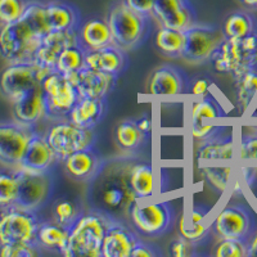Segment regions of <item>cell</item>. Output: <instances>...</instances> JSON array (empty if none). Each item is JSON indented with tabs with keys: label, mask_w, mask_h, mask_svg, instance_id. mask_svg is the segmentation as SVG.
<instances>
[{
	"label": "cell",
	"mask_w": 257,
	"mask_h": 257,
	"mask_svg": "<svg viewBox=\"0 0 257 257\" xmlns=\"http://www.w3.org/2000/svg\"><path fill=\"white\" fill-rule=\"evenodd\" d=\"M247 257H257V233H253V235L248 239Z\"/></svg>",
	"instance_id": "obj_49"
},
{
	"label": "cell",
	"mask_w": 257,
	"mask_h": 257,
	"mask_svg": "<svg viewBox=\"0 0 257 257\" xmlns=\"http://www.w3.org/2000/svg\"><path fill=\"white\" fill-rule=\"evenodd\" d=\"M203 174H205L207 181L216 188L220 192H225L229 185L231 176V167L229 166H206L203 167Z\"/></svg>",
	"instance_id": "obj_41"
},
{
	"label": "cell",
	"mask_w": 257,
	"mask_h": 257,
	"mask_svg": "<svg viewBox=\"0 0 257 257\" xmlns=\"http://www.w3.org/2000/svg\"><path fill=\"white\" fill-rule=\"evenodd\" d=\"M39 245L36 243H8L0 244V256L2 257H34L39 256Z\"/></svg>",
	"instance_id": "obj_42"
},
{
	"label": "cell",
	"mask_w": 257,
	"mask_h": 257,
	"mask_svg": "<svg viewBox=\"0 0 257 257\" xmlns=\"http://www.w3.org/2000/svg\"><path fill=\"white\" fill-rule=\"evenodd\" d=\"M41 88L45 96L47 116L53 118L68 117V113L79 99V94L68 77L53 71L43 80Z\"/></svg>",
	"instance_id": "obj_10"
},
{
	"label": "cell",
	"mask_w": 257,
	"mask_h": 257,
	"mask_svg": "<svg viewBox=\"0 0 257 257\" xmlns=\"http://www.w3.org/2000/svg\"><path fill=\"white\" fill-rule=\"evenodd\" d=\"M105 105L103 99L94 98H81L79 96L76 104L68 113V120L73 125L82 128H93L102 120Z\"/></svg>",
	"instance_id": "obj_27"
},
{
	"label": "cell",
	"mask_w": 257,
	"mask_h": 257,
	"mask_svg": "<svg viewBox=\"0 0 257 257\" xmlns=\"http://www.w3.org/2000/svg\"><path fill=\"white\" fill-rule=\"evenodd\" d=\"M29 2L27 0H0V24H13L21 20L26 11Z\"/></svg>",
	"instance_id": "obj_38"
},
{
	"label": "cell",
	"mask_w": 257,
	"mask_h": 257,
	"mask_svg": "<svg viewBox=\"0 0 257 257\" xmlns=\"http://www.w3.org/2000/svg\"><path fill=\"white\" fill-rule=\"evenodd\" d=\"M133 226L146 237L156 238L170 231L175 222V211L166 201L137 199L128 211Z\"/></svg>",
	"instance_id": "obj_6"
},
{
	"label": "cell",
	"mask_w": 257,
	"mask_h": 257,
	"mask_svg": "<svg viewBox=\"0 0 257 257\" xmlns=\"http://www.w3.org/2000/svg\"><path fill=\"white\" fill-rule=\"evenodd\" d=\"M146 134L138 127L137 121L126 120L118 123L116 128V141L117 144L123 151H134L141 146Z\"/></svg>",
	"instance_id": "obj_35"
},
{
	"label": "cell",
	"mask_w": 257,
	"mask_h": 257,
	"mask_svg": "<svg viewBox=\"0 0 257 257\" xmlns=\"http://www.w3.org/2000/svg\"><path fill=\"white\" fill-rule=\"evenodd\" d=\"M184 45V31L181 30L161 27L156 35V47L162 54L171 58L181 56Z\"/></svg>",
	"instance_id": "obj_33"
},
{
	"label": "cell",
	"mask_w": 257,
	"mask_h": 257,
	"mask_svg": "<svg viewBox=\"0 0 257 257\" xmlns=\"http://www.w3.org/2000/svg\"><path fill=\"white\" fill-rule=\"evenodd\" d=\"M211 226L205 221L197 222V224H189L185 220V215L183 213L179 220V231L183 238L192 243H197L206 238V234L210 231Z\"/></svg>",
	"instance_id": "obj_39"
},
{
	"label": "cell",
	"mask_w": 257,
	"mask_h": 257,
	"mask_svg": "<svg viewBox=\"0 0 257 257\" xmlns=\"http://www.w3.org/2000/svg\"><path fill=\"white\" fill-rule=\"evenodd\" d=\"M85 63L88 67L94 70L117 76L125 67L126 57L121 48L112 44L102 49L86 52Z\"/></svg>",
	"instance_id": "obj_25"
},
{
	"label": "cell",
	"mask_w": 257,
	"mask_h": 257,
	"mask_svg": "<svg viewBox=\"0 0 257 257\" xmlns=\"http://www.w3.org/2000/svg\"><path fill=\"white\" fill-rule=\"evenodd\" d=\"M57 160L58 157L48 143L47 138L34 133L20 166L34 171H47Z\"/></svg>",
	"instance_id": "obj_24"
},
{
	"label": "cell",
	"mask_w": 257,
	"mask_h": 257,
	"mask_svg": "<svg viewBox=\"0 0 257 257\" xmlns=\"http://www.w3.org/2000/svg\"><path fill=\"white\" fill-rule=\"evenodd\" d=\"M113 217L100 211H89L73 224L70 230L64 257H102L103 238Z\"/></svg>",
	"instance_id": "obj_2"
},
{
	"label": "cell",
	"mask_w": 257,
	"mask_h": 257,
	"mask_svg": "<svg viewBox=\"0 0 257 257\" xmlns=\"http://www.w3.org/2000/svg\"><path fill=\"white\" fill-rule=\"evenodd\" d=\"M185 80L178 68L165 64L161 66L148 81V93L153 96H171L180 95L184 93Z\"/></svg>",
	"instance_id": "obj_22"
},
{
	"label": "cell",
	"mask_w": 257,
	"mask_h": 257,
	"mask_svg": "<svg viewBox=\"0 0 257 257\" xmlns=\"http://www.w3.org/2000/svg\"><path fill=\"white\" fill-rule=\"evenodd\" d=\"M76 45H80L79 30L50 31L41 40L34 62L40 67L53 72L56 71V64L61 53L67 48L76 47Z\"/></svg>",
	"instance_id": "obj_16"
},
{
	"label": "cell",
	"mask_w": 257,
	"mask_h": 257,
	"mask_svg": "<svg viewBox=\"0 0 257 257\" xmlns=\"http://www.w3.org/2000/svg\"><path fill=\"white\" fill-rule=\"evenodd\" d=\"M248 242L242 239H220L215 247L216 257H247Z\"/></svg>",
	"instance_id": "obj_40"
},
{
	"label": "cell",
	"mask_w": 257,
	"mask_h": 257,
	"mask_svg": "<svg viewBox=\"0 0 257 257\" xmlns=\"http://www.w3.org/2000/svg\"><path fill=\"white\" fill-rule=\"evenodd\" d=\"M139 240L137 234L117 219H112L102 243V257H130Z\"/></svg>",
	"instance_id": "obj_19"
},
{
	"label": "cell",
	"mask_w": 257,
	"mask_h": 257,
	"mask_svg": "<svg viewBox=\"0 0 257 257\" xmlns=\"http://www.w3.org/2000/svg\"><path fill=\"white\" fill-rule=\"evenodd\" d=\"M125 2L135 11L146 16H149L152 13L153 6L156 3V0H125Z\"/></svg>",
	"instance_id": "obj_46"
},
{
	"label": "cell",
	"mask_w": 257,
	"mask_h": 257,
	"mask_svg": "<svg viewBox=\"0 0 257 257\" xmlns=\"http://www.w3.org/2000/svg\"><path fill=\"white\" fill-rule=\"evenodd\" d=\"M239 160L257 162V134L242 135L239 142Z\"/></svg>",
	"instance_id": "obj_43"
},
{
	"label": "cell",
	"mask_w": 257,
	"mask_h": 257,
	"mask_svg": "<svg viewBox=\"0 0 257 257\" xmlns=\"http://www.w3.org/2000/svg\"><path fill=\"white\" fill-rule=\"evenodd\" d=\"M225 116L221 104L213 96L205 95L196 98L192 105V135L197 142H203L222 130V126L207 123V121H216Z\"/></svg>",
	"instance_id": "obj_14"
},
{
	"label": "cell",
	"mask_w": 257,
	"mask_h": 257,
	"mask_svg": "<svg viewBox=\"0 0 257 257\" xmlns=\"http://www.w3.org/2000/svg\"><path fill=\"white\" fill-rule=\"evenodd\" d=\"M128 183L138 199L152 198L155 190L152 166L149 164L133 165L128 169Z\"/></svg>",
	"instance_id": "obj_30"
},
{
	"label": "cell",
	"mask_w": 257,
	"mask_h": 257,
	"mask_svg": "<svg viewBox=\"0 0 257 257\" xmlns=\"http://www.w3.org/2000/svg\"><path fill=\"white\" fill-rule=\"evenodd\" d=\"M240 3L249 7V8H257V0H240Z\"/></svg>",
	"instance_id": "obj_51"
},
{
	"label": "cell",
	"mask_w": 257,
	"mask_h": 257,
	"mask_svg": "<svg viewBox=\"0 0 257 257\" xmlns=\"http://www.w3.org/2000/svg\"><path fill=\"white\" fill-rule=\"evenodd\" d=\"M80 45L86 52L98 50L113 44V38L107 21L91 18L79 29Z\"/></svg>",
	"instance_id": "obj_26"
},
{
	"label": "cell",
	"mask_w": 257,
	"mask_h": 257,
	"mask_svg": "<svg viewBox=\"0 0 257 257\" xmlns=\"http://www.w3.org/2000/svg\"><path fill=\"white\" fill-rule=\"evenodd\" d=\"M70 230V228H66L54 220L40 222L36 233V244L50 251H57L63 256L64 251L67 248Z\"/></svg>",
	"instance_id": "obj_28"
},
{
	"label": "cell",
	"mask_w": 257,
	"mask_h": 257,
	"mask_svg": "<svg viewBox=\"0 0 257 257\" xmlns=\"http://www.w3.org/2000/svg\"><path fill=\"white\" fill-rule=\"evenodd\" d=\"M34 132L24 123L0 125V162L9 166H20L25 151Z\"/></svg>",
	"instance_id": "obj_15"
},
{
	"label": "cell",
	"mask_w": 257,
	"mask_h": 257,
	"mask_svg": "<svg viewBox=\"0 0 257 257\" xmlns=\"http://www.w3.org/2000/svg\"><path fill=\"white\" fill-rule=\"evenodd\" d=\"M210 61L217 72L233 77L257 67V32L243 39L224 38Z\"/></svg>",
	"instance_id": "obj_4"
},
{
	"label": "cell",
	"mask_w": 257,
	"mask_h": 257,
	"mask_svg": "<svg viewBox=\"0 0 257 257\" xmlns=\"http://www.w3.org/2000/svg\"><path fill=\"white\" fill-rule=\"evenodd\" d=\"M81 216V210L70 199H59L53 207V220L66 228H72L73 224Z\"/></svg>",
	"instance_id": "obj_36"
},
{
	"label": "cell",
	"mask_w": 257,
	"mask_h": 257,
	"mask_svg": "<svg viewBox=\"0 0 257 257\" xmlns=\"http://www.w3.org/2000/svg\"><path fill=\"white\" fill-rule=\"evenodd\" d=\"M211 229L219 239H242L248 242L254 233V219L251 211L244 206H226L217 213Z\"/></svg>",
	"instance_id": "obj_11"
},
{
	"label": "cell",
	"mask_w": 257,
	"mask_h": 257,
	"mask_svg": "<svg viewBox=\"0 0 257 257\" xmlns=\"http://www.w3.org/2000/svg\"><path fill=\"white\" fill-rule=\"evenodd\" d=\"M211 86V82L207 79H197L190 86V94L196 98H202L207 95V91Z\"/></svg>",
	"instance_id": "obj_47"
},
{
	"label": "cell",
	"mask_w": 257,
	"mask_h": 257,
	"mask_svg": "<svg viewBox=\"0 0 257 257\" xmlns=\"http://www.w3.org/2000/svg\"><path fill=\"white\" fill-rule=\"evenodd\" d=\"M52 71L40 67L35 62L11 63L0 75V90L11 102L26 94L38 85Z\"/></svg>",
	"instance_id": "obj_8"
},
{
	"label": "cell",
	"mask_w": 257,
	"mask_h": 257,
	"mask_svg": "<svg viewBox=\"0 0 257 257\" xmlns=\"http://www.w3.org/2000/svg\"><path fill=\"white\" fill-rule=\"evenodd\" d=\"M137 125H138V127L141 128L142 133L146 135L149 134V133H151V130H152V120H151V118L147 116L142 117L141 120H138Z\"/></svg>",
	"instance_id": "obj_48"
},
{
	"label": "cell",
	"mask_w": 257,
	"mask_h": 257,
	"mask_svg": "<svg viewBox=\"0 0 257 257\" xmlns=\"http://www.w3.org/2000/svg\"><path fill=\"white\" fill-rule=\"evenodd\" d=\"M198 161H231L235 156V141L231 133H225V127L203 142H199L196 151Z\"/></svg>",
	"instance_id": "obj_23"
},
{
	"label": "cell",
	"mask_w": 257,
	"mask_h": 257,
	"mask_svg": "<svg viewBox=\"0 0 257 257\" xmlns=\"http://www.w3.org/2000/svg\"><path fill=\"white\" fill-rule=\"evenodd\" d=\"M40 220L35 211L13 205L0 212V244L8 243H36Z\"/></svg>",
	"instance_id": "obj_7"
},
{
	"label": "cell",
	"mask_w": 257,
	"mask_h": 257,
	"mask_svg": "<svg viewBox=\"0 0 257 257\" xmlns=\"http://www.w3.org/2000/svg\"><path fill=\"white\" fill-rule=\"evenodd\" d=\"M193 243L187 240L185 238H183L180 235V238L174 240L171 244H170V254L174 257H187L190 254V249Z\"/></svg>",
	"instance_id": "obj_44"
},
{
	"label": "cell",
	"mask_w": 257,
	"mask_h": 257,
	"mask_svg": "<svg viewBox=\"0 0 257 257\" xmlns=\"http://www.w3.org/2000/svg\"><path fill=\"white\" fill-rule=\"evenodd\" d=\"M18 197V180L16 173H0V207L16 205Z\"/></svg>",
	"instance_id": "obj_37"
},
{
	"label": "cell",
	"mask_w": 257,
	"mask_h": 257,
	"mask_svg": "<svg viewBox=\"0 0 257 257\" xmlns=\"http://www.w3.org/2000/svg\"><path fill=\"white\" fill-rule=\"evenodd\" d=\"M45 11L50 31L79 30V13L70 4L63 2H49L45 3Z\"/></svg>",
	"instance_id": "obj_29"
},
{
	"label": "cell",
	"mask_w": 257,
	"mask_h": 257,
	"mask_svg": "<svg viewBox=\"0 0 257 257\" xmlns=\"http://www.w3.org/2000/svg\"><path fill=\"white\" fill-rule=\"evenodd\" d=\"M224 39L216 27L193 24L184 30V45L181 58L190 64H203L210 61Z\"/></svg>",
	"instance_id": "obj_9"
},
{
	"label": "cell",
	"mask_w": 257,
	"mask_h": 257,
	"mask_svg": "<svg viewBox=\"0 0 257 257\" xmlns=\"http://www.w3.org/2000/svg\"><path fill=\"white\" fill-rule=\"evenodd\" d=\"M237 102L242 113H247L257 98V67L234 76Z\"/></svg>",
	"instance_id": "obj_31"
},
{
	"label": "cell",
	"mask_w": 257,
	"mask_h": 257,
	"mask_svg": "<svg viewBox=\"0 0 257 257\" xmlns=\"http://www.w3.org/2000/svg\"><path fill=\"white\" fill-rule=\"evenodd\" d=\"M13 103V113L17 122L32 126L47 116L45 96L41 85H38Z\"/></svg>",
	"instance_id": "obj_20"
},
{
	"label": "cell",
	"mask_w": 257,
	"mask_h": 257,
	"mask_svg": "<svg viewBox=\"0 0 257 257\" xmlns=\"http://www.w3.org/2000/svg\"><path fill=\"white\" fill-rule=\"evenodd\" d=\"M157 252L153 249V247L148 244V243L143 242V240H138L137 244L134 245L130 257H155Z\"/></svg>",
	"instance_id": "obj_45"
},
{
	"label": "cell",
	"mask_w": 257,
	"mask_h": 257,
	"mask_svg": "<svg viewBox=\"0 0 257 257\" xmlns=\"http://www.w3.org/2000/svg\"><path fill=\"white\" fill-rule=\"evenodd\" d=\"M148 16L138 12L125 0L109 9L107 22L113 38V44L122 50L133 49L143 41L148 29Z\"/></svg>",
	"instance_id": "obj_5"
},
{
	"label": "cell",
	"mask_w": 257,
	"mask_h": 257,
	"mask_svg": "<svg viewBox=\"0 0 257 257\" xmlns=\"http://www.w3.org/2000/svg\"><path fill=\"white\" fill-rule=\"evenodd\" d=\"M128 169L112 167L105 175H99L94 179V199L96 211L107 213L116 219L118 215H127L128 211L137 201V196L133 192L128 183Z\"/></svg>",
	"instance_id": "obj_1"
},
{
	"label": "cell",
	"mask_w": 257,
	"mask_h": 257,
	"mask_svg": "<svg viewBox=\"0 0 257 257\" xmlns=\"http://www.w3.org/2000/svg\"><path fill=\"white\" fill-rule=\"evenodd\" d=\"M67 77L75 86L79 96L94 99H103L116 81V76L107 75L88 66Z\"/></svg>",
	"instance_id": "obj_18"
},
{
	"label": "cell",
	"mask_w": 257,
	"mask_h": 257,
	"mask_svg": "<svg viewBox=\"0 0 257 257\" xmlns=\"http://www.w3.org/2000/svg\"><path fill=\"white\" fill-rule=\"evenodd\" d=\"M18 197L16 206L36 211L44 205L50 194V179L47 171H34L17 166Z\"/></svg>",
	"instance_id": "obj_13"
},
{
	"label": "cell",
	"mask_w": 257,
	"mask_h": 257,
	"mask_svg": "<svg viewBox=\"0 0 257 257\" xmlns=\"http://www.w3.org/2000/svg\"><path fill=\"white\" fill-rule=\"evenodd\" d=\"M248 111H249L248 120L249 121H257V98L254 99V102L252 103L251 108H249Z\"/></svg>",
	"instance_id": "obj_50"
},
{
	"label": "cell",
	"mask_w": 257,
	"mask_h": 257,
	"mask_svg": "<svg viewBox=\"0 0 257 257\" xmlns=\"http://www.w3.org/2000/svg\"><path fill=\"white\" fill-rule=\"evenodd\" d=\"M43 36L21 17L0 29V57L9 63L34 62Z\"/></svg>",
	"instance_id": "obj_3"
},
{
	"label": "cell",
	"mask_w": 257,
	"mask_h": 257,
	"mask_svg": "<svg viewBox=\"0 0 257 257\" xmlns=\"http://www.w3.org/2000/svg\"><path fill=\"white\" fill-rule=\"evenodd\" d=\"M151 15L161 27L184 31L194 24V12L189 0H156Z\"/></svg>",
	"instance_id": "obj_17"
},
{
	"label": "cell",
	"mask_w": 257,
	"mask_h": 257,
	"mask_svg": "<svg viewBox=\"0 0 257 257\" xmlns=\"http://www.w3.org/2000/svg\"><path fill=\"white\" fill-rule=\"evenodd\" d=\"M254 32H257L256 21L249 13L245 12L231 13L225 20L222 27V34L226 39H243Z\"/></svg>",
	"instance_id": "obj_32"
},
{
	"label": "cell",
	"mask_w": 257,
	"mask_h": 257,
	"mask_svg": "<svg viewBox=\"0 0 257 257\" xmlns=\"http://www.w3.org/2000/svg\"><path fill=\"white\" fill-rule=\"evenodd\" d=\"M85 56H86V50L81 45L67 48L61 53L56 64V71L64 76H70L86 66Z\"/></svg>",
	"instance_id": "obj_34"
},
{
	"label": "cell",
	"mask_w": 257,
	"mask_h": 257,
	"mask_svg": "<svg viewBox=\"0 0 257 257\" xmlns=\"http://www.w3.org/2000/svg\"><path fill=\"white\" fill-rule=\"evenodd\" d=\"M66 173L75 180H94L102 173L103 164L93 148L82 149L72 153L63 160Z\"/></svg>",
	"instance_id": "obj_21"
},
{
	"label": "cell",
	"mask_w": 257,
	"mask_h": 257,
	"mask_svg": "<svg viewBox=\"0 0 257 257\" xmlns=\"http://www.w3.org/2000/svg\"><path fill=\"white\" fill-rule=\"evenodd\" d=\"M45 138L61 161L77 151L93 148L94 144L91 128L79 127L70 121L53 125L45 134Z\"/></svg>",
	"instance_id": "obj_12"
}]
</instances>
